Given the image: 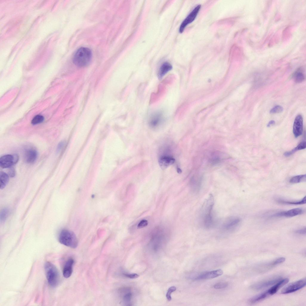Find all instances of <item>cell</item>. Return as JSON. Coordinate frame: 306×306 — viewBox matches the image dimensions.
<instances>
[{
	"mask_svg": "<svg viewBox=\"0 0 306 306\" xmlns=\"http://www.w3.org/2000/svg\"><path fill=\"white\" fill-rule=\"evenodd\" d=\"M9 176L11 177H13L15 175V171L14 169L12 167H10L8 171Z\"/></svg>",
	"mask_w": 306,
	"mask_h": 306,
	"instance_id": "836d02e7",
	"label": "cell"
},
{
	"mask_svg": "<svg viewBox=\"0 0 306 306\" xmlns=\"http://www.w3.org/2000/svg\"><path fill=\"white\" fill-rule=\"evenodd\" d=\"M201 7L200 4L197 6L188 15L181 23L179 29V31L182 33L186 26L192 22L196 18Z\"/></svg>",
	"mask_w": 306,
	"mask_h": 306,
	"instance_id": "9c48e42d",
	"label": "cell"
},
{
	"mask_svg": "<svg viewBox=\"0 0 306 306\" xmlns=\"http://www.w3.org/2000/svg\"><path fill=\"white\" fill-rule=\"evenodd\" d=\"M176 290V287L174 286L171 287L168 289L166 295V297L167 299L169 301H170L172 299L171 296V293L175 291Z\"/></svg>",
	"mask_w": 306,
	"mask_h": 306,
	"instance_id": "83f0119b",
	"label": "cell"
},
{
	"mask_svg": "<svg viewBox=\"0 0 306 306\" xmlns=\"http://www.w3.org/2000/svg\"><path fill=\"white\" fill-rule=\"evenodd\" d=\"M9 180V176L6 173L1 172L0 173V189H3L8 183Z\"/></svg>",
	"mask_w": 306,
	"mask_h": 306,
	"instance_id": "44dd1931",
	"label": "cell"
},
{
	"mask_svg": "<svg viewBox=\"0 0 306 306\" xmlns=\"http://www.w3.org/2000/svg\"><path fill=\"white\" fill-rule=\"evenodd\" d=\"M164 117L162 111H157L150 116L149 120V124L150 127L153 128L158 127L163 123Z\"/></svg>",
	"mask_w": 306,
	"mask_h": 306,
	"instance_id": "ba28073f",
	"label": "cell"
},
{
	"mask_svg": "<svg viewBox=\"0 0 306 306\" xmlns=\"http://www.w3.org/2000/svg\"><path fill=\"white\" fill-rule=\"evenodd\" d=\"M92 58L91 50L85 47H82L78 49L73 57L74 63L79 67H84L87 65L90 62Z\"/></svg>",
	"mask_w": 306,
	"mask_h": 306,
	"instance_id": "7a4b0ae2",
	"label": "cell"
},
{
	"mask_svg": "<svg viewBox=\"0 0 306 306\" xmlns=\"http://www.w3.org/2000/svg\"><path fill=\"white\" fill-rule=\"evenodd\" d=\"M306 196L303 197L302 199L297 201H287L282 200H279L278 202L281 204H292V205H301L304 204L306 203Z\"/></svg>",
	"mask_w": 306,
	"mask_h": 306,
	"instance_id": "cb8c5ba5",
	"label": "cell"
},
{
	"mask_svg": "<svg viewBox=\"0 0 306 306\" xmlns=\"http://www.w3.org/2000/svg\"><path fill=\"white\" fill-rule=\"evenodd\" d=\"M9 209L8 208H4L2 209L0 214L1 223H4L6 221L9 215Z\"/></svg>",
	"mask_w": 306,
	"mask_h": 306,
	"instance_id": "484cf974",
	"label": "cell"
},
{
	"mask_svg": "<svg viewBox=\"0 0 306 306\" xmlns=\"http://www.w3.org/2000/svg\"><path fill=\"white\" fill-rule=\"evenodd\" d=\"M174 78L173 75H170L160 83L157 91L151 94L149 101L150 104L156 102L164 96L166 92L167 87L173 82Z\"/></svg>",
	"mask_w": 306,
	"mask_h": 306,
	"instance_id": "277c9868",
	"label": "cell"
},
{
	"mask_svg": "<svg viewBox=\"0 0 306 306\" xmlns=\"http://www.w3.org/2000/svg\"><path fill=\"white\" fill-rule=\"evenodd\" d=\"M281 279L280 277H275L256 283L252 286L253 289L259 290L273 285Z\"/></svg>",
	"mask_w": 306,
	"mask_h": 306,
	"instance_id": "8fae6325",
	"label": "cell"
},
{
	"mask_svg": "<svg viewBox=\"0 0 306 306\" xmlns=\"http://www.w3.org/2000/svg\"><path fill=\"white\" fill-rule=\"evenodd\" d=\"M177 171L178 173H180L182 172V171L181 169L179 168H178L177 169Z\"/></svg>",
	"mask_w": 306,
	"mask_h": 306,
	"instance_id": "f35d334b",
	"label": "cell"
},
{
	"mask_svg": "<svg viewBox=\"0 0 306 306\" xmlns=\"http://www.w3.org/2000/svg\"><path fill=\"white\" fill-rule=\"evenodd\" d=\"M303 210L300 208H295L286 211L279 212L273 215V217L284 216L287 218L292 217L302 214Z\"/></svg>",
	"mask_w": 306,
	"mask_h": 306,
	"instance_id": "4fadbf2b",
	"label": "cell"
},
{
	"mask_svg": "<svg viewBox=\"0 0 306 306\" xmlns=\"http://www.w3.org/2000/svg\"><path fill=\"white\" fill-rule=\"evenodd\" d=\"M269 296L267 292L266 291L250 298L249 299V302L250 304L256 303L264 300Z\"/></svg>",
	"mask_w": 306,
	"mask_h": 306,
	"instance_id": "ffe728a7",
	"label": "cell"
},
{
	"mask_svg": "<svg viewBox=\"0 0 306 306\" xmlns=\"http://www.w3.org/2000/svg\"><path fill=\"white\" fill-rule=\"evenodd\" d=\"M37 155V152L35 150L33 149H28L25 153V160L28 163H33L36 160Z\"/></svg>",
	"mask_w": 306,
	"mask_h": 306,
	"instance_id": "d6986e66",
	"label": "cell"
},
{
	"mask_svg": "<svg viewBox=\"0 0 306 306\" xmlns=\"http://www.w3.org/2000/svg\"><path fill=\"white\" fill-rule=\"evenodd\" d=\"M293 78L296 82L300 83L304 80L305 76L302 71L299 70L295 73L293 75Z\"/></svg>",
	"mask_w": 306,
	"mask_h": 306,
	"instance_id": "603a6c76",
	"label": "cell"
},
{
	"mask_svg": "<svg viewBox=\"0 0 306 306\" xmlns=\"http://www.w3.org/2000/svg\"><path fill=\"white\" fill-rule=\"evenodd\" d=\"M275 123V122L274 120H271L267 124V126L268 127H270L271 125L274 124Z\"/></svg>",
	"mask_w": 306,
	"mask_h": 306,
	"instance_id": "74e56055",
	"label": "cell"
},
{
	"mask_svg": "<svg viewBox=\"0 0 306 306\" xmlns=\"http://www.w3.org/2000/svg\"><path fill=\"white\" fill-rule=\"evenodd\" d=\"M306 284V279L305 278L288 284L281 290V293L286 294L295 292L304 287Z\"/></svg>",
	"mask_w": 306,
	"mask_h": 306,
	"instance_id": "52a82bcc",
	"label": "cell"
},
{
	"mask_svg": "<svg viewBox=\"0 0 306 306\" xmlns=\"http://www.w3.org/2000/svg\"><path fill=\"white\" fill-rule=\"evenodd\" d=\"M223 271L218 269L212 271L204 273L194 279V280L205 279H212L221 275Z\"/></svg>",
	"mask_w": 306,
	"mask_h": 306,
	"instance_id": "5bb4252c",
	"label": "cell"
},
{
	"mask_svg": "<svg viewBox=\"0 0 306 306\" xmlns=\"http://www.w3.org/2000/svg\"><path fill=\"white\" fill-rule=\"evenodd\" d=\"M289 281V279L287 278L281 279L267 291L270 296L272 295L275 294L279 289L287 283Z\"/></svg>",
	"mask_w": 306,
	"mask_h": 306,
	"instance_id": "e0dca14e",
	"label": "cell"
},
{
	"mask_svg": "<svg viewBox=\"0 0 306 306\" xmlns=\"http://www.w3.org/2000/svg\"><path fill=\"white\" fill-rule=\"evenodd\" d=\"M228 285L227 282H220L215 284L214 287L216 289H222L227 287Z\"/></svg>",
	"mask_w": 306,
	"mask_h": 306,
	"instance_id": "f546056e",
	"label": "cell"
},
{
	"mask_svg": "<svg viewBox=\"0 0 306 306\" xmlns=\"http://www.w3.org/2000/svg\"><path fill=\"white\" fill-rule=\"evenodd\" d=\"M124 275L126 277L131 279H135L138 278L139 276V275L136 273L124 274Z\"/></svg>",
	"mask_w": 306,
	"mask_h": 306,
	"instance_id": "d6a6232c",
	"label": "cell"
},
{
	"mask_svg": "<svg viewBox=\"0 0 306 306\" xmlns=\"http://www.w3.org/2000/svg\"><path fill=\"white\" fill-rule=\"evenodd\" d=\"M58 240L61 244L72 248H76L78 244V240L75 233L66 229H63L61 231Z\"/></svg>",
	"mask_w": 306,
	"mask_h": 306,
	"instance_id": "5b68a950",
	"label": "cell"
},
{
	"mask_svg": "<svg viewBox=\"0 0 306 306\" xmlns=\"http://www.w3.org/2000/svg\"><path fill=\"white\" fill-rule=\"evenodd\" d=\"M64 143L63 142H61L59 144L57 147V152H59L61 150L63 146Z\"/></svg>",
	"mask_w": 306,
	"mask_h": 306,
	"instance_id": "8d00e7d4",
	"label": "cell"
},
{
	"mask_svg": "<svg viewBox=\"0 0 306 306\" xmlns=\"http://www.w3.org/2000/svg\"><path fill=\"white\" fill-rule=\"evenodd\" d=\"M74 262V261L72 258H69L66 262L63 270V275L65 278H68L71 276Z\"/></svg>",
	"mask_w": 306,
	"mask_h": 306,
	"instance_id": "2e32d148",
	"label": "cell"
},
{
	"mask_svg": "<svg viewBox=\"0 0 306 306\" xmlns=\"http://www.w3.org/2000/svg\"><path fill=\"white\" fill-rule=\"evenodd\" d=\"M131 296V294L130 293L126 294L123 297V299L125 302H128L130 300Z\"/></svg>",
	"mask_w": 306,
	"mask_h": 306,
	"instance_id": "d590c367",
	"label": "cell"
},
{
	"mask_svg": "<svg viewBox=\"0 0 306 306\" xmlns=\"http://www.w3.org/2000/svg\"><path fill=\"white\" fill-rule=\"evenodd\" d=\"M306 147V142H303L299 143L296 148L297 151L305 149Z\"/></svg>",
	"mask_w": 306,
	"mask_h": 306,
	"instance_id": "1f68e13d",
	"label": "cell"
},
{
	"mask_svg": "<svg viewBox=\"0 0 306 306\" xmlns=\"http://www.w3.org/2000/svg\"><path fill=\"white\" fill-rule=\"evenodd\" d=\"M283 110L282 107L280 105H276L270 111V113L272 114L280 113Z\"/></svg>",
	"mask_w": 306,
	"mask_h": 306,
	"instance_id": "f1b7e54d",
	"label": "cell"
},
{
	"mask_svg": "<svg viewBox=\"0 0 306 306\" xmlns=\"http://www.w3.org/2000/svg\"><path fill=\"white\" fill-rule=\"evenodd\" d=\"M148 224V221L145 220H143L141 221L137 225V227L139 228H143L147 225Z\"/></svg>",
	"mask_w": 306,
	"mask_h": 306,
	"instance_id": "4dcf8cb0",
	"label": "cell"
},
{
	"mask_svg": "<svg viewBox=\"0 0 306 306\" xmlns=\"http://www.w3.org/2000/svg\"><path fill=\"white\" fill-rule=\"evenodd\" d=\"M241 219L235 216H230L226 218L221 226L222 232L230 233L234 231L239 226Z\"/></svg>",
	"mask_w": 306,
	"mask_h": 306,
	"instance_id": "8992f818",
	"label": "cell"
},
{
	"mask_svg": "<svg viewBox=\"0 0 306 306\" xmlns=\"http://www.w3.org/2000/svg\"><path fill=\"white\" fill-rule=\"evenodd\" d=\"M305 181L306 175H303L293 177L290 179V182L292 183H296Z\"/></svg>",
	"mask_w": 306,
	"mask_h": 306,
	"instance_id": "d4e9b609",
	"label": "cell"
},
{
	"mask_svg": "<svg viewBox=\"0 0 306 306\" xmlns=\"http://www.w3.org/2000/svg\"><path fill=\"white\" fill-rule=\"evenodd\" d=\"M44 269L48 282L52 287L57 286L60 281L59 272L56 267L49 262H46L44 264Z\"/></svg>",
	"mask_w": 306,
	"mask_h": 306,
	"instance_id": "3957f363",
	"label": "cell"
},
{
	"mask_svg": "<svg viewBox=\"0 0 306 306\" xmlns=\"http://www.w3.org/2000/svg\"><path fill=\"white\" fill-rule=\"evenodd\" d=\"M172 68V65L169 62H163L160 67L158 71L157 76L158 79H161Z\"/></svg>",
	"mask_w": 306,
	"mask_h": 306,
	"instance_id": "ac0fdd59",
	"label": "cell"
},
{
	"mask_svg": "<svg viewBox=\"0 0 306 306\" xmlns=\"http://www.w3.org/2000/svg\"><path fill=\"white\" fill-rule=\"evenodd\" d=\"M303 128V121L302 116L297 115L296 117L293 125V132L296 137H297L302 134Z\"/></svg>",
	"mask_w": 306,
	"mask_h": 306,
	"instance_id": "7c38bea8",
	"label": "cell"
},
{
	"mask_svg": "<svg viewBox=\"0 0 306 306\" xmlns=\"http://www.w3.org/2000/svg\"><path fill=\"white\" fill-rule=\"evenodd\" d=\"M214 205L213 196L212 194H209L204 202L200 211L202 224L206 229L212 228L215 224L212 212Z\"/></svg>",
	"mask_w": 306,
	"mask_h": 306,
	"instance_id": "6da1fadb",
	"label": "cell"
},
{
	"mask_svg": "<svg viewBox=\"0 0 306 306\" xmlns=\"http://www.w3.org/2000/svg\"><path fill=\"white\" fill-rule=\"evenodd\" d=\"M285 260V258L280 257L266 264L264 266V268L267 270L272 268L277 265L279 264L284 262Z\"/></svg>",
	"mask_w": 306,
	"mask_h": 306,
	"instance_id": "7402d4cb",
	"label": "cell"
},
{
	"mask_svg": "<svg viewBox=\"0 0 306 306\" xmlns=\"http://www.w3.org/2000/svg\"><path fill=\"white\" fill-rule=\"evenodd\" d=\"M175 159L170 155L164 154L160 157L158 162L160 167L162 169H165L175 162Z\"/></svg>",
	"mask_w": 306,
	"mask_h": 306,
	"instance_id": "9a60e30c",
	"label": "cell"
},
{
	"mask_svg": "<svg viewBox=\"0 0 306 306\" xmlns=\"http://www.w3.org/2000/svg\"><path fill=\"white\" fill-rule=\"evenodd\" d=\"M44 120V117L41 115L35 116L31 121V123L33 125H36L42 122Z\"/></svg>",
	"mask_w": 306,
	"mask_h": 306,
	"instance_id": "4316f807",
	"label": "cell"
},
{
	"mask_svg": "<svg viewBox=\"0 0 306 306\" xmlns=\"http://www.w3.org/2000/svg\"><path fill=\"white\" fill-rule=\"evenodd\" d=\"M296 233L301 234L304 235L306 234V228H305L302 229L297 230L295 231Z\"/></svg>",
	"mask_w": 306,
	"mask_h": 306,
	"instance_id": "e575fe53",
	"label": "cell"
},
{
	"mask_svg": "<svg viewBox=\"0 0 306 306\" xmlns=\"http://www.w3.org/2000/svg\"><path fill=\"white\" fill-rule=\"evenodd\" d=\"M18 156L17 155L7 154L0 157V166L3 168H10L17 162Z\"/></svg>",
	"mask_w": 306,
	"mask_h": 306,
	"instance_id": "30bf717a",
	"label": "cell"
}]
</instances>
